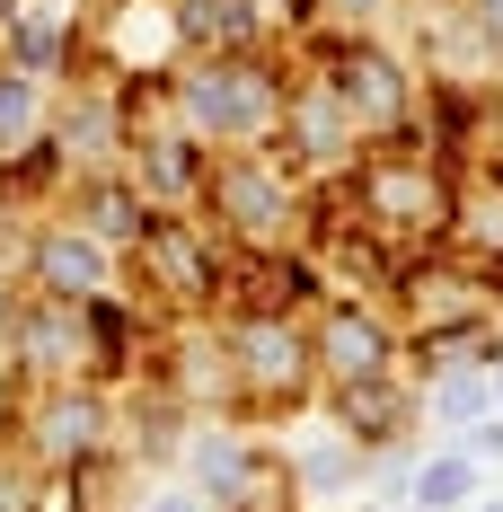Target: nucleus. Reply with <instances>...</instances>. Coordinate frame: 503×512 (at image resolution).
Returning a JSON list of instances; mask_svg holds the SVG:
<instances>
[{
  "label": "nucleus",
  "mask_w": 503,
  "mask_h": 512,
  "mask_svg": "<svg viewBox=\"0 0 503 512\" xmlns=\"http://www.w3.org/2000/svg\"><path fill=\"white\" fill-rule=\"evenodd\" d=\"M186 115L203 133H221V142H248L256 124L274 115V89L256 80L248 62H203V71H186Z\"/></svg>",
  "instance_id": "nucleus-1"
},
{
  "label": "nucleus",
  "mask_w": 503,
  "mask_h": 512,
  "mask_svg": "<svg viewBox=\"0 0 503 512\" xmlns=\"http://www.w3.org/2000/svg\"><path fill=\"white\" fill-rule=\"evenodd\" d=\"M36 283H45L53 301H89V292H106V248L98 239H80V230H53L45 248H36Z\"/></svg>",
  "instance_id": "nucleus-2"
},
{
  "label": "nucleus",
  "mask_w": 503,
  "mask_h": 512,
  "mask_svg": "<svg viewBox=\"0 0 503 512\" xmlns=\"http://www.w3.org/2000/svg\"><path fill=\"white\" fill-rule=\"evenodd\" d=\"M318 354H327V371H336V380H380V371H389V327H380V318H362V309H336V318H327V336H318Z\"/></svg>",
  "instance_id": "nucleus-3"
},
{
  "label": "nucleus",
  "mask_w": 503,
  "mask_h": 512,
  "mask_svg": "<svg viewBox=\"0 0 503 512\" xmlns=\"http://www.w3.org/2000/svg\"><path fill=\"white\" fill-rule=\"evenodd\" d=\"M336 98H345L362 124H389V115L406 106V80H398V62H389V53H353L345 71H336Z\"/></svg>",
  "instance_id": "nucleus-4"
},
{
  "label": "nucleus",
  "mask_w": 503,
  "mask_h": 512,
  "mask_svg": "<svg viewBox=\"0 0 503 512\" xmlns=\"http://www.w3.org/2000/svg\"><path fill=\"white\" fill-rule=\"evenodd\" d=\"M239 371H248V380H265V389L301 380V336H292L283 318H248V327H239Z\"/></svg>",
  "instance_id": "nucleus-5"
},
{
  "label": "nucleus",
  "mask_w": 503,
  "mask_h": 512,
  "mask_svg": "<svg viewBox=\"0 0 503 512\" xmlns=\"http://www.w3.org/2000/svg\"><path fill=\"white\" fill-rule=\"evenodd\" d=\"M212 195L230 204V221H248V230H274V221L292 212V195H283L265 168H248V159H239V168H221V177H212Z\"/></svg>",
  "instance_id": "nucleus-6"
},
{
  "label": "nucleus",
  "mask_w": 503,
  "mask_h": 512,
  "mask_svg": "<svg viewBox=\"0 0 503 512\" xmlns=\"http://www.w3.org/2000/svg\"><path fill=\"white\" fill-rule=\"evenodd\" d=\"M468 495H477V460L468 451H442V460L415 468V504L424 512H468Z\"/></svg>",
  "instance_id": "nucleus-7"
},
{
  "label": "nucleus",
  "mask_w": 503,
  "mask_h": 512,
  "mask_svg": "<svg viewBox=\"0 0 503 512\" xmlns=\"http://www.w3.org/2000/svg\"><path fill=\"white\" fill-rule=\"evenodd\" d=\"M486 407H495V380H486L477 362H451V371L433 380V415H442V424H477Z\"/></svg>",
  "instance_id": "nucleus-8"
},
{
  "label": "nucleus",
  "mask_w": 503,
  "mask_h": 512,
  "mask_svg": "<svg viewBox=\"0 0 503 512\" xmlns=\"http://www.w3.org/2000/svg\"><path fill=\"white\" fill-rule=\"evenodd\" d=\"M98 424H106V415H98V398H62V407L45 415V451H53V460L89 451V442H98Z\"/></svg>",
  "instance_id": "nucleus-9"
},
{
  "label": "nucleus",
  "mask_w": 503,
  "mask_h": 512,
  "mask_svg": "<svg viewBox=\"0 0 503 512\" xmlns=\"http://www.w3.org/2000/svg\"><path fill=\"white\" fill-rule=\"evenodd\" d=\"M36 133V71H0V151Z\"/></svg>",
  "instance_id": "nucleus-10"
},
{
  "label": "nucleus",
  "mask_w": 503,
  "mask_h": 512,
  "mask_svg": "<svg viewBox=\"0 0 503 512\" xmlns=\"http://www.w3.org/2000/svg\"><path fill=\"white\" fill-rule=\"evenodd\" d=\"M371 195L398 212V221H424V212H442V186H424V177H398V168H380V177H371Z\"/></svg>",
  "instance_id": "nucleus-11"
},
{
  "label": "nucleus",
  "mask_w": 503,
  "mask_h": 512,
  "mask_svg": "<svg viewBox=\"0 0 503 512\" xmlns=\"http://www.w3.org/2000/svg\"><path fill=\"white\" fill-rule=\"evenodd\" d=\"M195 460H203L212 486H248V451H239L230 433H195Z\"/></svg>",
  "instance_id": "nucleus-12"
},
{
  "label": "nucleus",
  "mask_w": 503,
  "mask_h": 512,
  "mask_svg": "<svg viewBox=\"0 0 503 512\" xmlns=\"http://www.w3.org/2000/svg\"><path fill=\"white\" fill-rule=\"evenodd\" d=\"M345 468H353V433H345V442H318V451L301 460V477L318 486V495H336V486H345Z\"/></svg>",
  "instance_id": "nucleus-13"
},
{
  "label": "nucleus",
  "mask_w": 503,
  "mask_h": 512,
  "mask_svg": "<svg viewBox=\"0 0 503 512\" xmlns=\"http://www.w3.org/2000/svg\"><path fill=\"white\" fill-rule=\"evenodd\" d=\"M151 256H159V265H168V274H177V292H203V256L186 248L177 230H151Z\"/></svg>",
  "instance_id": "nucleus-14"
},
{
  "label": "nucleus",
  "mask_w": 503,
  "mask_h": 512,
  "mask_svg": "<svg viewBox=\"0 0 503 512\" xmlns=\"http://www.w3.org/2000/svg\"><path fill=\"white\" fill-rule=\"evenodd\" d=\"M133 230H142V221H133V204H124V195H98V204H89V239H133Z\"/></svg>",
  "instance_id": "nucleus-15"
},
{
  "label": "nucleus",
  "mask_w": 503,
  "mask_h": 512,
  "mask_svg": "<svg viewBox=\"0 0 503 512\" xmlns=\"http://www.w3.org/2000/svg\"><path fill=\"white\" fill-rule=\"evenodd\" d=\"M301 133H309V151H345V115H336V106H318V98L301 106Z\"/></svg>",
  "instance_id": "nucleus-16"
},
{
  "label": "nucleus",
  "mask_w": 503,
  "mask_h": 512,
  "mask_svg": "<svg viewBox=\"0 0 503 512\" xmlns=\"http://www.w3.org/2000/svg\"><path fill=\"white\" fill-rule=\"evenodd\" d=\"M142 177L177 195V186H186V151H168V142H159V151H142Z\"/></svg>",
  "instance_id": "nucleus-17"
},
{
  "label": "nucleus",
  "mask_w": 503,
  "mask_h": 512,
  "mask_svg": "<svg viewBox=\"0 0 503 512\" xmlns=\"http://www.w3.org/2000/svg\"><path fill=\"white\" fill-rule=\"evenodd\" d=\"M468 9H477V27H486V36H503V0H468Z\"/></svg>",
  "instance_id": "nucleus-18"
},
{
  "label": "nucleus",
  "mask_w": 503,
  "mask_h": 512,
  "mask_svg": "<svg viewBox=\"0 0 503 512\" xmlns=\"http://www.w3.org/2000/svg\"><path fill=\"white\" fill-rule=\"evenodd\" d=\"M151 512H203V495H151Z\"/></svg>",
  "instance_id": "nucleus-19"
},
{
  "label": "nucleus",
  "mask_w": 503,
  "mask_h": 512,
  "mask_svg": "<svg viewBox=\"0 0 503 512\" xmlns=\"http://www.w3.org/2000/svg\"><path fill=\"white\" fill-rule=\"evenodd\" d=\"M0 512H27V486H18V477L0 486Z\"/></svg>",
  "instance_id": "nucleus-20"
},
{
  "label": "nucleus",
  "mask_w": 503,
  "mask_h": 512,
  "mask_svg": "<svg viewBox=\"0 0 503 512\" xmlns=\"http://www.w3.org/2000/svg\"><path fill=\"white\" fill-rule=\"evenodd\" d=\"M495 415H503V362H495Z\"/></svg>",
  "instance_id": "nucleus-21"
},
{
  "label": "nucleus",
  "mask_w": 503,
  "mask_h": 512,
  "mask_svg": "<svg viewBox=\"0 0 503 512\" xmlns=\"http://www.w3.org/2000/svg\"><path fill=\"white\" fill-rule=\"evenodd\" d=\"M477 512H503V495H495V504H477Z\"/></svg>",
  "instance_id": "nucleus-22"
}]
</instances>
